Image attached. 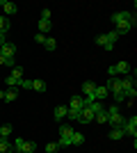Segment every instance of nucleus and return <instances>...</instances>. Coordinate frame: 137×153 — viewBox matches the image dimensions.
I'll list each match as a JSON object with an SVG mask.
<instances>
[{"mask_svg":"<svg viewBox=\"0 0 137 153\" xmlns=\"http://www.w3.org/2000/svg\"><path fill=\"white\" fill-rule=\"evenodd\" d=\"M112 23H114L119 34H126V32H130V27L135 25V16H133V12H128V9L114 12L112 14Z\"/></svg>","mask_w":137,"mask_h":153,"instance_id":"1","label":"nucleus"},{"mask_svg":"<svg viewBox=\"0 0 137 153\" xmlns=\"http://www.w3.org/2000/svg\"><path fill=\"white\" fill-rule=\"evenodd\" d=\"M105 112H107V123H110L112 128H121L124 117H121V112H119V105H112V108H107Z\"/></svg>","mask_w":137,"mask_h":153,"instance_id":"2","label":"nucleus"},{"mask_svg":"<svg viewBox=\"0 0 137 153\" xmlns=\"http://www.w3.org/2000/svg\"><path fill=\"white\" fill-rule=\"evenodd\" d=\"M12 146H14V153H34L37 151V142H25L23 137H19Z\"/></svg>","mask_w":137,"mask_h":153,"instance_id":"3","label":"nucleus"},{"mask_svg":"<svg viewBox=\"0 0 137 153\" xmlns=\"http://www.w3.org/2000/svg\"><path fill=\"white\" fill-rule=\"evenodd\" d=\"M107 73H110V78L128 76V73H130V64H128V62H117V64H112L110 69H107Z\"/></svg>","mask_w":137,"mask_h":153,"instance_id":"4","label":"nucleus"},{"mask_svg":"<svg viewBox=\"0 0 137 153\" xmlns=\"http://www.w3.org/2000/svg\"><path fill=\"white\" fill-rule=\"evenodd\" d=\"M73 133H76V130H73L71 126H66V123H64V126H59V142H57V144H59V146H71V135Z\"/></svg>","mask_w":137,"mask_h":153,"instance_id":"5","label":"nucleus"},{"mask_svg":"<svg viewBox=\"0 0 137 153\" xmlns=\"http://www.w3.org/2000/svg\"><path fill=\"white\" fill-rule=\"evenodd\" d=\"M121 130H124V135H133V137H135V135H137V117H128V119H124Z\"/></svg>","mask_w":137,"mask_h":153,"instance_id":"6","label":"nucleus"},{"mask_svg":"<svg viewBox=\"0 0 137 153\" xmlns=\"http://www.w3.org/2000/svg\"><path fill=\"white\" fill-rule=\"evenodd\" d=\"M5 82L9 85V87H19V85L23 82V69L14 66V69H12V76H9V78H5Z\"/></svg>","mask_w":137,"mask_h":153,"instance_id":"7","label":"nucleus"},{"mask_svg":"<svg viewBox=\"0 0 137 153\" xmlns=\"http://www.w3.org/2000/svg\"><path fill=\"white\" fill-rule=\"evenodd\" d=\"M105 89H107V94H121V80L119 78H110L107 82H105Z\"/></svg>","mask_w":137,"mask_h":153,"instance_id":"8","label":"nucleus"},{"mask_svg":"<svg viewBox=\"0 0 137 153\" xmlns=\"http://www.w3.org/2000/svg\"><path fill=\"white\" fill-rule=\"evenodd\" d=\"M0 55H2L5 59H14V57H16V46L5 41V44L0 46Z\"/></svg>","mask_w":137,"mask_h":153,"instance_id":"9","label":"nucleus"},{"mask_svg":"<svg viewBox=\"0 0 137 153\" xmlns=\"http://www.w3.org/2000/svg\"><path fill=\"white\" fill-rule=\"evenodd\" d=\"M94 117H96V114H94L89 108H82V110H80V117H78V123H91V121H94Z\"/></svg>","mask_w":137,"mask_h":153,"instance_id":"10","label":"nucleus"},{"mask_svg":"<svg viewBox=\"0 0 137 153\" xmlns=\"http://www.w3.org/2000/svg\"><path fill=\"white\" fill-rule=\"evenodd\" d=\"M0 98H2V101L5 103H12V101H16V98H19V91L14 89H5V91H0Z\"/></svg>","mask_w":137,"mask_h":153,"instance_id":"11","label":"nucleus"},{"mask_svg":"<svg viewBox=\"0 0 137 153\" xmlns=\"http://www.w3.org/2000/svg\"><path fill=\"white\" fill-rule=\"evenodd\" d=\"M0 7H2V9H5V14H9V16L19 12V7L14 5V2H9V0H0Z\"/></svg>","mask_w":137,"mask_h":153,"instance_id":"12","label":"nucleus"},{"mask_svg":"<svg viewBox=\"0 0 137 153\" xmlns=\"http://www.w3.org/2000/svg\"><path fill=\"white\" fill-rule=\"evenodd\" d=\"M66 108H73V110H82L85 108V101H82V96H73L71 101H69V105Z\"/></svg>","mask_w":137,"mask_h":153,"instance_id":"13","label":"nucleus"},{"mask_svg":"<svg viewBox=\"0 0 137 153\" xmlns=\"http://www.w3.org/2000/svg\"><path fill=\"white\" fill-rule=\"evenodd\" d=\"M94 91H96V82L85 80V82H82V94L85 96H94Z\"/></svg>","mask_w":137,"mask_h":153,"instance_id":"14","label":"nucleus"},{"mask_svg":"<svg viewBox=\"0 0 137 153\" xmlns=\"http://www.w3.org/2000/svg\"><path fill=\"white\" fill-rule=\"evenodd\" d=\"M96 44L101 46V48H105V51H112V48H114V44H110L105 34H98V37H96Z\"/></svg>","mask_w":137,"mask_h":153,"instance_id":"15","label":"nucleus"},{"mask_svg":"<svg viewBox=\"0 0 137 153\" xmlns=\"http://www.w3.org/2000/svg\"><path fill=\"white\" fill-rule=\"evenodd\" d=\"M130 89H135V85H133V78H130V76H124V78H121V91L126 94V91H130Z\"/></svg>","mask_w":137,"mask_h":153,"instance_id":"16","label":"nucleus"},{"mask_svg":"<svg viewBox=\"0 0 137 153\" xmlns=\"http://www.w3.org/2000/svg\"><path fill=\"white\" fill-rule=\"evenodd\" d=\"M85 144V135L82 133H73L71 135V146H82Z\"/></svg>","mask_w":137,"mask_h":153,"instance_id":"17","label":"nucleus"},{"mask_svg":"<svg viewBox=\"0 0 137 153\" xmlns=\"http://www.w3.org/2000/svg\"><path fill=\"white\" fill-rule=\"evenodd\" d=\"M66 105H57V108H55V112H53V114H55V119H57V121H62V119H66Z\"/></svg>","mask_w":137,"mask_h":153,"instance_id":"18","label":"nucleus"},{"mask_svg":"<svg viewBox=\"0 0 137 153\" xmlns=\"http://www.w3.org/2000/svg\"><path fill=\"white\" fill-rule=\"evenodd\" d=\"M50 30H53V23H50V21L39 19V34H46V32H50Z\"/></svg>","mask_w":137,"mask_h":153,"instance_id":"19","label":"nucleus"},{"mask_svg":"<svg viewBox=\"0 0 137 153\" xmlns=\"http://www.w3.org/2000/svg\"><path fill=\"white\" fill-rule=\"evenodd\" d=\"M0 153H14V146L5 140V137H0Z\"/></svg>","mask_w":137,"mask_h":153,"instance_id":"20","label":"nucleus"},{"mask_svg":"<svg viewBox=\"0 0 137 153\" xmlns=\"http://www.w3.org/2000/svg\"><path fill=\"white\" fill-rule=\"evenodd\" d=\"M107 137H110L112 142H117V140H121V137H126V135H124V130H121V128H112Z\"/></svg>","mask_w":137,"mask_h":153,"instance_id":"21","label":"nucleus"},{"mask_svg":"<svg viewBox=\"0 0 137 153\" xmlns=\"http://www.w3.org/2000/svg\"><path fill=\"white\" fill-rule=\"evenodd\" d=\"M94 121H96V123H107V112H105V108L101 110V112H96Z\"/></svg>","mask_w":137,"mask_h":153,"instance_id":"22","label":"nucleus"},{"mask_svg":"<svg viewBox=\"0 0 137 153\" xmlns=\"http://www.w3.org/2000/svg\"><path fill=\"white\" fill-rule=\"evenodd\" d=\"M94 96H96V101H101V98H107V89H105V85H103V87H98V85H96V91H94Z\"/></svg>","mask_w":137,"mask_h":153,"instance_id":"23","label":"nucleus"},{"mask_svg":"<svg viewBox=\"0 0 137 153\" xmlns=\"http://www.w3.org/2000/svg\"><path fill=\"white\" fill-rule=\"evenodd\" d=\"M44 48H46V51H55V48H57V41H55L53 37H46V41H44Z\"/></svg>","mask_w":137,"mask_h":153,"instance_id":"24","label":"nucleus"},{"mask_svg":"<svg viewBox=\"0 0 137 153\" xmlns=\"http://www.w3.org/2000/svg\"><path fill=\"white\" fill-rule=\"evenodd\" d=\"M9 135H12V126H9V123H2V126H0V137H9Z\"/></svg>","mask_w":137,"mask_h":153,"instance_id":"25","label":"nucleus"},{"mask_svg":"<svg viewBox=\"0 0 137 153\" xmlns=\"http://www.w3.org/2000/svg\"><path fill=\"white\" fill-rule=\"evenodd\" d=\"M32 89L34 91H46V82L44 80H32Z\"/></svg>","mask_w":137,"mask_h":153,"instance_id":"26","label":"nucleus"},{"mask_svg":"<svg viewBox=\"0 0 137 153\" xmlns=\"http://www.w3.org/2000/svg\"><path fill=\"white\" fill-rule=\"evenodd\" d=\"M85 108H89L91 112L96 114V112H101V110H103V105H101V103H98V101H94V103H89V105H85Z\"/></svg>","mask_w":137,"mask_h":153,"instance_id":"27","label":"nucleus"},{"mask_svg":"<svg viewBox=\"0 0 137 153\" xmlns=\"http://www.w3.org/2000/svg\"><path fill=\"white\" fill-rule=\"evenodd\" d=\"M57 149H59L57 142H48V144H46V153H57Z\"/></svg>","mask_w":137,"mask_h":153,"instance_id":"28","label":"nucleus"},{"mask_svg":"<svg viewBox=\"0 0 137 153\" xmlns=\"http://www.w3.org/2000/svg\"><path fill=\"white\" fill-rule=\"evenodd\" d=\"M105 37H107V41H110V44H114V41L119 39V32H117V30H112V32H105Z\"/></svg>","mask_w":137,"mask_h":153,"instance_id":"29","label":"nucleus"},{"mask_svg":"<svg viewBox=\"0 0 137 153\" xmlns=\"http://www.w3.org/2000/svg\"><path fill=\"white\" fill-rule=\"evenodd\" d=\"M7 30H9V21H7L5 16H0V32H2V34H5Z\"/></svg>","mask_w":137,"mask_h":153,"instance_id":"30","label":"nucleus"},{"mask_svg":"<svg viewBox=\"0 0 137 153\" xmlns=\"http://www.w3.org/2000/svg\"><path fill=\"white\" fill-rule=\"evenodd\" d=\"M41 19H44V21H50V9H48V7L41 9Z\"/></svg>","mask_w":137,"mask_h":153,"instance_id":"31","label":"nucleus"},{"mask_svg":"<svg viewBox=\"0 0 137 153\" xmlns=\"http://www.w3.org/2000/svg\"><path fill=\"white\" fill-rule=\"evenodd\" d=\"M34 41H37V44H41V46H44V41H46V34H34Z\"/></svg>","mask_w":137,"mask_h":153,"instance_id":"32","label":"nucleus"},{"mask_svg":"<svg viewBox=\"0 0 137 153\" xmlns=\"http://www.w3.org/2000/svg\"><path fill=\"white\" fill-rule=\"evenodd\" d=\"M21 87H23V89H32V80H23Z\"/></svg>","mask_w":137,"mask_h":153,"instance_id":"33","label":"nucleus"},{"mask_svg":"<svg viewBox=\"0 0 137 153\" xmlns=\"http://www.w3.org/2000/svg\"><path fill=\"white\" fill-rule=\"evenodd\" d=\"M114 101H117V103H121V101H126V96H124V91H121V94H114Z\"/></svg>","mask_w":137,"mask_h":153,"instance_id":"34","label":"nucleus"},{"mask_svg":"<svg viewBox=\"0 0 137 153\" xmlns=\"http://www.w3.org/2000/svg\"><path fill=\"white\" fill-rule=\"evenodd\" d=\"M5 44V34H2V32H0V46Z\"/></svg>","mask_w":137,"mask_h":153,"instance_id":"35","label":"nucleus"},{"mask_svg":"<svg viewBox=\"0 0 137 153\" xmlns=\"http://www.w3.org/2000/svg\"><path fill=\"white\" fill-rule=\"evenodd\" d=\"M5 62H7V59H5V57H2V55H0V64H2V66H5Z\"/></svg>","mask_w":137,"mask_h":153,"instance_id":"36","label":"nucleus"}]
</instances>
